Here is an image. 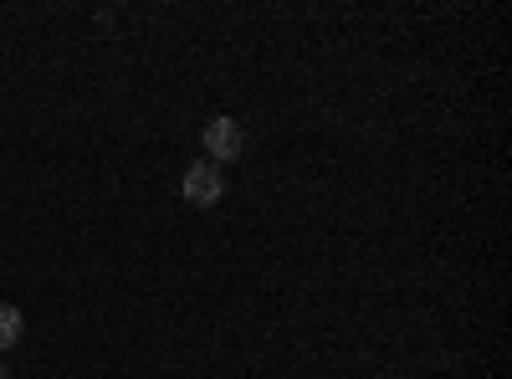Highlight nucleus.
<instances>
[{
	"mask_svg": "<svg viewBox=\"0 0 512 379\" xmlns=\"http://www.w3.org/2000/svg\"><path fill=\"white\" fill-rule=\"evenodd\" d=\"M0 379H11V369H6V364H0Z\"/></svg>",
	"mask_w": 512,
	"mask_h": 379,
	"instance_id": "4",
	"label": "nucleus"
},
{
	"mask_svg": "<svg viewBox=\"0 0 512 379\" xmlns=\"http://www.w3.org/2000/svg\"><path fill=\"white\" fill-rule=\"evenodd\" d=\"M241 149H246V134H241L236 118H210L205 123V159L216 164V170H221V164H236Z\"/></svg>",
	"mask_w": 512,
	"mask_h": 379,
	"instance_id": "1",
	"label": "nucleus"
},
{
	"mask_svg": "<svg viewBox=\"0 0 512 379\" xmlns=\"http://www.w3.org/2000/svg\"><path fill=\"white\" fill-rule=\"evenodd\" d=\"M21 328H26L21 308H11V303H0V349H11V344L21 339Z\"/></svg>",
	"mask_w": 512,
	"mask_h": 379,
	"instance_id": "3",
	"label": "nucleus"
},
{
	"mask_svg": "<svg viewBox=\"0 0 512 379\" xmlns=\"http://www.w3.org/2000/svg\"><path fill=\"white\" fill-rule=\"evenodd\" d=\"M226 195V175L216 170L210 159H200V164H190L185 170V200L190 205H216Z\"/></svg>",
	"mask_w": 512,
	"mask_h": 379,
	"instance_id": "2",
	"label": "nucleus"
}]
</instances>
